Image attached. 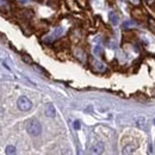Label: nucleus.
Here are the masks:
<instances>
[{
  "label": "nucleus",
  "instance_id": "2",
  "mask_svg": "<svg viewBox=\"0 0 155 155\" xmlns=\"http://www.w3.org/2000/svg\"><path fill=\"white\" fill-rule=\"evenodd\" d=\"M17 105H18V109L21 110V111H29L31 107H32V103L31 100L25 96H21V97L18 98L17 100Z\"/></svg>",
  "mask_w": 155,
  "mask_h": 155
},
{
  "label": "nucleus",
  "instance_id": "5",
  "mask_svg": "<svg viewBox=\"0 0 155 155\" xmlns=\"http://www.w3.org/2000/svg\"><path fill=\"white\" fill-rule=\"evenodd\" d=\"M92 64H93L94 69L98 71V72H104V71H105V64L101 63V62L98 61V60H92Z\"/></svg>",
  "mask_w": 155,
  "mask_h": 155
},
{
  "label": "nucleus",
  "instance_id": "14",
  "mask_svg": "<svg viewBox=\"0 0 155 155\" xmlns=\"http://www.w3.org/2000/svg\"><path fill=\"white\" fill-rule=\"evenodd\" d=\"M154 124H155V118H154Z\"/></svg>",
  "mask_w": 155,
  "mask_h": 155
},
{
  "label": "nucleus",
  "instance_id": "13",
  "mask_svg": "<svg viewBox=\"0 0 155 155\" xmlns=\"http://www.w3.org/2000/svg\"><path fill=\"white\" fill-rule=\"evenodd\" d=\"M146 1H147V2H150V1H153V0H146Z\"/></svg>",
  "mask_w": 155,
  "mask_h": 155
},
{
  "label": "nucleus",
  "instance_id": "4",
  "mask_svg": "<svg viewBox=\"0 0 155 155\" xmlns=\"http://www.w3.org/2000/svg\"><path fill=\"white\" fill-rule=\"evenodd\" d=\"M44 114L47 117H50V118H54L56 116V110H55V106L53 104H47L45 105V109H44Z\"/></svg>",
  "mask_w": 155,
  "mask_h": 155
},
{
  "label": "nucleus",
  "instance_id": "9",
  "mask_svg": "<svg viewBox=\"0 0 155 155\" xmlns=\"http://www.w3.org/2000/svg\"><path fill=\"white\" fill-rule=\"evenodd\" d=\"M5 153L6 155H16L17 154V149L15 146H7L6 149H5Z\"/></svg>",
  "mask_w": 155,
  "mask_h": 155
},
{
  "label": "nucleus",
  "instance_id": "1",
  "mask_svg": "<svg viewBox=\"0 0 155 155\" xmlns=\"http://www.w3.org/2000/svg\"><path fill=\"white\" fill-rule=\"evenodd\" d=\"M26 131L31 136H38L42 133V125L37 119H29L26 122Z\"/></svg>",
  "mask_w": 155,
  "mask_h": 155
},
{
  "label": "nucleus",
  "instance_id": "7",
  "mask_svg": "<svg viewBox=\"0 0 155 155\" xmlns=\"http://www.w3.org/2000/svg\"><path fill=\"white\" fill-rule=\"evenodd\" d=\"M146 124H147V120H146V118L143 116L138 117L137 119H136V125L138 127V128H141V129H146Z\"/></svg>",
  "mask_w": 155,
  "mask_h": 155
},
{
  "label": "nucleus",
  "instance_id": "8",
  "mask_svg": "<svg viewBox=\"0 0 155 155\" xmlns=\"http://www.w3.org/2000/svg\"><path fill=\"white\" fill-rule=\"evenodd\" d=\"M109 19H110L112 25H115V26L118 25V21H119V20H118V16H117L115 12H110V13H109Z\"/></svg>",
  "mask_w": 155,
  "mask_h": 155
},
{
  "label": "nucleus",
  "instance_id": "3",
  "mask_svg": "<svg viewBox=\"0 0 155 155\" xmlns=\"http://www.w3.org/2000/svg\"><path fill=\"white\" fill-rule=\"evenodd\" d=\"M103 152H104V143H103V142H97V143L93 144V146L90 148V150H88L90 155H101Z\"/></svg>",
  "mask_w": 155,
  "mask_h": 155
},
{
  "label": "nucleus",
  "instance_id": "6",
  "mask_svg": "<svg viewBox=\"0 0 155 155\" xmlns=\"http://www.w3.org/2000/svg\"><path fill=\"white\" fill-rule=\"evenodd\" d=\"M135 149H136V146H134V144H127L123 148V155H131Z\"/></svg>",
  "mask_w": 155,
  "mask_h": 155
},
{
  "label": "nucleus",
  "instance_id": "11",
  "mask_svg": "<svg viewBox=\"0 0 155 155\" xmlns=\"http://www.w3.org/2000/svg\"><path fill=\"white\" fill-rule=\"evenodd\" d=\"M80 127H81V124H80V122H79V120H75V122L73 123V128H74L75 130H79V129H80Z\"/></svg>",
  "mask_w": 155,
  "mask_h": 155
},
{
  "label": "nucleus",
  "instance_id": "12",
  "mask_svg": "<svg viewBox=\"0 0 155 155\" xmlns=\"http://www.w3.org/2000/svg\"><path fill=\"white\" fill-rule=\"evenodd\" d=\"M20 1H21V2H25V1H28V0H20Z\"/></svg>",
  "mask_w": 155,
  "mask_h": 155
},
{
  "label": "nucleus",
  "instance_id": "10",
  "mask_svg": "<svg viewBox=\"0 0 155 155\" xmlns=\"http://www.w3.org/2000/svg\"><path fill=\"white\" fill-rule=\"evenodd\" d=\"M21 60H23L25 63H28V64H32V58H30L28 54H23V55H21Z\"/></svg>",
  "mask_w": 155,
  "mask_h": 155
}]
</instances>
